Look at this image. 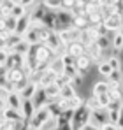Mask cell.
I'll list each match as a JSON object with an SVG mask.
<instances>
[{"mask_svg":"<svg viewBox=\"0 0 123 130\" xmlns=\"http://www.w3.org/2000/svg\"><path fill=\"white\" fill-rule=\"evenodd\" d=\"M86 123H90V109L83 104V106L74 109L69 125H70V130H81Z\"/></svg>","mask_w":123,"mask_h":130,"instance_id":"6da1fadb","label":"cell"},{"mask_svg":"<svg viewBox=\"0 0 123 130\" xmlns=\"http://www.w3.org/2000/svg\"><path fill=\"white\" fill-rule=\"evenodd\" d=\"M49 118H51V114H49V109H48V104H46V106L39 107L35 112H34V116L28 120V123H30V127H32L34 130H39Z\"/></svg>","mask_w":123,"mask_h":130,"instance_id":"7a4b0ae2","label":"cell"},{"mask_svg":"<svg viewBox=\"0 0 123 130\" xmlns=\"http://www.w3.org/2000/svg\"><path fill=\"white\" fill-rule=\"evenodd\" d=\"M104 26L107 32H120L123 30V14L121 12H114L109 18L104 20Z\"/></svg>","mask_w":123,"mask_h":130,"instance_id":"3957f363","label":"cell"},{"mask_svg":"<svg viewBox=\"0 0 123 130\" xmlns=\"http://www.w3.org/2000/svg\"><path fill=\"white\" fill-rule=\"evenodd\" d=\"M90 123H93L95 127H102L105 123H109V118H107V109L105 107H99L90 111Z\"/></svg>","mask_w":123,"mask_h":130,"instance_id":"277c9868","label":"cell"},{"mask_svg":"<svg viewBox=\"0 0 123 130\" xmlns=\"http://www.w3.org/2000/svg\"><path fill=\"white\" fill-rule=\"evenodd\" d=\"M35 56H37V62H51L56 58V53H53L46 44H37L35 46Z\"/></svg>","mask_w":123,"mask_h":130,"instance_id":"5b68a950","label":"cell"},{"mask_svg":"<svg viewBox=\"0 0 123 130\" xmlns=\"http://www.w3.org/2000/svg\"><path fill=\"white\" fill-rule=\"evenodd\" d=\"M55 14H56V20H58V28L63 30V28H70L72 26V14H70V11H67V9H58V11H55ZM58 30V32H60Z\"/></svg>","mask_w":123,"mask_h":130,"instance_id":"8992f818","label":"cell"},{"mask_svg":"<svg viewBox=\"0 0 123 130\" xmlns=\"http://www.w3.org/2000/svg\"><path fill=\"white\" fill-rule=\"evenodd\" d=\"M58 34V37H60V41L63 46H67L69 42H74V41H78L79 39V30H76L74 26H70V28H63L60 32H56Z\"/></svg>","mask_w":123,"mask_h":130,"instance_id":"52a82bcc","label":"cell"},{"mask_svg":"<svg viewBox=\"0 0 123 130\" xmlns=\"http://www.w3.org/2000/svg\"><path fill=\"white\" fill-rule=\"evenodd\" d=\"M42 25L48 28V30H53V32H58L60 28H58V20H56V14H55V11H51V9H46V12H44V18H42Z\"/></svg>","mask_w":123,"mask_h":130,"instance_id":"ba28073f","label":"cell"},{"mask_svg":"<svg viewBox=\"0 0 123 130\" xmlns=\"http://www.w3.org/2000/svg\"><path fill=\"white\" fill-rule=\"evenodd\" d=\"M0 114H2L4 121H23V120H25L23 114H21V111L12 109V107H7V106L0 111Z\"/></svg>","mask_w":123,"mask_h":130,"instance_id":"9c48e42d","label":"cell"},{"mask_svg":"<svg viewBox=\"0 0 123 130\" xmlns=\"http://www.w3.org/2000/svg\"><path fill=\"white\" fill-rule=\"evenodd\" d=\"M91 63H93V62H91V58H90L86 53H83L81 56L76 58V69L79 70V74H81L83 77H84V74L88 72V69L91 67Z\"/></svg>","mask_w":123,"mask_h":130,"instance_id":"30bf717a","label":"cell"},{"mask_svg":"<svg viewBox=\"0 0 123 130\" xmlns=\"http://www.w3.org/2000/svg\"><path fill=\"white\" fill-rule=\"evenodd\" d=\"M23 39L26 41V42L30 44V46H37V44H42L41 42V37H39V26H30L28 30H26V34L23 35Z\"/></svg>","mask_w":123,"mask_h":130,"instance_id":"8fae6325","label":"cell"},{"mask_svg":"<svg viewBox=\"0 0 123 130\" xmlns=\"http://www.w3.org/2000/svg\"><path fill=\"white\" fill-rule=\"evenodd\" d=\"M30 26H32V21H30V12H26L25 16L18 18V23H16V32H14V34H18V35L23 37Z\"/></svg>","mask_w":123,"mask_h":130,"instance_id":"7c38bea8","label":"cell"},{"mask_svg":"<svg viewBox=\"0 0 123 130\" xmlns=\"http://www.w3.org/2000/svg\"><path fill=\"white\" fill-rule=\"evenodd\" d=\"M65 53H69V55L74 56V58H78V56H81L83 53H86V47H84L79 41H74V42H69L65 46Z\"/></svg>","mask_w":123,"mask_h":130,"instance_id":"4fadbf2b","label":"cell"},{"mask_svg":"<svg viewBox=\"0 0 123 130\" xmlns=\"http://www.w3.org/2000/svg\"><path fill=\"white\" fill-rule=\"evenodd\" d=\"M5 106L7 107H12V109H21V97L18 91H7V95H5Z\"/></svg>","mask_w":123,"mask_h":130,"instance_id":"5bb4252c","label":"cell"},{"mask_svg":"<svg viewBox=\"0 0 123 130\" xmlns=\"http://www.w3.org/2000/svg\"><path fill=\"white\" fill-rule=\"evenodd\" d=\"M86 55H88V56L91 58V62H95V63H99V62H102V60H104L102 49H100L95 42H91L88 47H86Z\"/></svg>","mask_w":123,"mask_h":130,"instance_id":"9a60e30c","label":"cell"},{"mask_svg":"<svg viewBox=\"0 0 123 130\" xmlns=\"http://www.w3.org/2000/svg\"><path fill=\"white\" fill-rule=\"evenodd\" d=\"M56 81V74L53 72V70H44L41 76H39V81H37V85L41 88H46V86H49V85H53Z\"/></svg>","mask_w":123,"mask_h":130,"instance_id":"2e32d148","label":"cell"},{"mask_svg":"<svg viewBox=\"0 0 123 130\" xmlns=\"http://www.w3.org/2000/svg\"><path fill=\"white\" fill-rule=\"evenodd\" d=\"M21 114H23V118L25 120H30L32 116H34V112H35V106H34V102L30 100V99H25V100H21Z\"/></svg>","mask_w":123,"mask_h":130,"instance_id":"e0dca14e","label":"cell"},{"mask_svg":"<svg viewBox=\"0 0 123 130\" xmlns=\"http://www.w3.org/2000/svg\"><path fill=\"white\" fill-rule=\"evenodd\" d=\"M32 102H34V106H35V111L42 106H46L48 104V97H46V91H44V88H37V91H35V95H34V99H32Z\"/></svg>","mask_w":123,"mask_h":130,"instance_id":"ac0fdd59","label":"cell"},{"mask_svg":"<svg viewBox=\"0 0 123 130\" xmlns=\"http://www.w3.org/2000/svg\"><path fill=\"white\" fill-rule=\"evenodd\" d=\"M23 77H26V74L23 72L21 67H14V69H9L7 70V81L9 83H16V81H20Z\"/></svg>","mask_w":123,"mask_h":130,"instance_id":"d6986e66","label":"cell"},{"mask_svg":"<svg viewBox=\"0 0 123 130\" xmlns=\"http://www.w3.org/2000/svg\"><path fill=\"white\" fill-rule=\"evenodd\" d=\"M44 91H46L48 102H55L56 99H60V86H58L56 83H53V85L46 86V88H44Z\"/></svg>","mask_w":123,"mask_h":130,"instance_id":"ffe728a7","label":"cell"},{"mask_svg":"<svg viewBox=\"0 0 123 130\" xmlns=\"http://www.w3.org/2000/svg\"><path fill=\"white\" fill-rule=\"evenodd\" d=\"M111 47H113L116 53H121L123 51V30L114 32V35L111 37Z\"/></svg>","mask_w":123,"mask_h":130,"instance_id":"44dd1931","label":"cell"},{"mask_svg":"<svg viewBox=\"0 0 123 130\" xmlns=\"http://www.w3.org/2000/svg\"><path fill=\"white\" fill-rule=\"evenodd\" d=\"M5 67H7V70L9 69H14V67H23V56L21 55H16V53H9Z\"/></svg>","mask_w":123,"mask_h":130,"instance_id":"7402d4cb","label":"cell"},{"mask_svg":"<svg viewBox=\"0 0 123 130\" xmlns=\"http://www.w3.org/2000/svg\"><path fill=\"white\" fill-rule=\"evenodd\" d=\"M37 88H39L37 83H32V81H30L26 86L23 88V91L20 93L21 100H25V99H30V100H32V99H34V95H35V91H37Z\"/></svg>","mask_w":123,"mask_h":130,"instance_id":"603a6c76","label":"cell"},{"mask_svg":"<svg viewBox=\"0 0 123 130\" xmlns=\"http://www.w3.org/2000/svg\"><path fill=\"white\" fill-rule=\"evenodd\" d=\"M107 90H109V83L107 81H97V83H93L91 85V95H102V93H107Z\"/></svg>","mask_w":123,"mask_h":130,"instance_id":"cb8c5ba5","label":"cell"},{"mask_svg":"<svg viewBox=\"0 0 123 130\" xmlns=\"http://www.w3.org/2000/svg\"><path fill=\"white\" fill-rule=\"evenodd\" d=\"M86 18H88V26H93V28L100 26L104 23V16L100 14V11H97V12H93V14H88Z\"/></svg>","mask_w":123,"mask_h":130,"instance_id":"d4e9b609","label":"cell"},{"mask_svg":"<svg viewBox=\"0 0 123 130\" xmlns=\"http://www.w3.org/2000/svg\"><path fill=\"white\" fill-rule=\"evenodd\" d=\"M72 26L76 28V30H86L88 28V18L86 16H74L72 18Z\"/></svg>","mask_w":123,"mask_h":130,"instance_id":"484cf974","label":"cell"},{"mask_svg":"<svg viewBox=\"0 0 123 130\" xmlns=\"http://www.w3.org/2000/svg\"><path fill=\"white\" fill-rule=\"evenodd\" d=\"M76 93H78V91H76V88L72 86V85H65V86L60 88V99H65V100L72 99Z\"/></svg>","mask_w":123,"mask_h":130,"instance_id":"4316f807","label":"cell"},{"mask_svg":"<svg viewBox=\"0 0 123 130\" xmlns=\"http://www.w3.org/2000/svg\"><path fill=\"white\" fill-rule=\"evenodd\" d=\"M107 83L109 85H123V70H113L111 76L107 77Z\"/></svg>","mask_w":123,"mask_h":130,"instance_id":"83f0119b","label":"cell"},{"mask_svg":"<svg viewBox=\"0 0 123 130\" xmlns=\"http://www.w3.org/2000/svg\"><path fill=\"white\" fill-rule=\"evenodd\" d=\"M97 70H99V74H100L102 77H105V79H107V77L111 76V72H113L111 65L107 63L105 60H102V62H99V63H97Z\"/></svg>","mask_w":123,"mask_h":130,"instance_id":"f1b7e54d","label":"cell"},{"mask_svg":"<svg viewBox=\"0 0 123 130\" xmlns=\"http://www.w3.org/2000/svg\"><path fill=\"white\" fill-rule=\"evenodd\" d=\"M16 23H18V20L12 18V16L4 18V30H5L7 34H14V32H16Z\"/></svg>","mask_w":123,"mask_h":130,"instance_id":"f546056e","label":"cell"},{"mask_svg":"<svg viewBox=\"0 0 123 130\" xmlns=\"http://www.w3.org/2000/svg\"><path fill=\"white\" fill-rule=\"evenodd\" d=\"M28 49H30V44L23 39V41L18 42L12 49H11V51H12V53H16V55H21V56H23V55H26V53H28Z\"/></svg>","mask_w":123,"mask_h":130,"instance_id":"4dcf8cb0","label":"cell"},{"mask_svg":"<svg viewBox=\"0 0 123 130\" xmlns=\"http://www.w3.org/2000/svg\"><path fill=\"white\" fill-rule=\"evenodd\" d=\"M49 70H53L56 76L63 74V63H62L60 56H56L55 60H51V62H49Z\"/></svg>","mask_w":123,"mask_h":130,"instance_id":"1f68e13d","label":"cell"},{"mask_svg":"<svg viewBox=\"0 0 123 130\" xmlns=\"http://www.w3.org/2000/svg\"><path fill=\"white\" fill-rule=\"evenodd\" d=\"M21 41H23L21 35H18V34H9L7 39H5V47H7V49H12V47L18 42H21Z\"/></svg>","mask_w":123,"mask_h":130,"instance_id":"d6a6232c","label":"cell"},{"mask_svg":"<svg viewBox=\"0 0 123 130\" xmlns=\"http://www.w3.org/2000/svg\"><path fill=\"white\" fill-rule=\"evenodd\" d=\"M72 112H74V109H65V111H62L60 116H58V127H62V125H67V123L70 121Z\"/></svg>","mask_w":123,"mask_h":130,"instance_id":"836d02e7","label":"cell"},{"mask_svg":"<svg viewBox=\"0 0 123 130\" xmlns=\"http://www.w3.org/2000/svg\"><path fill=\"white\" fill-rule=\"evenodd\" d=\"M95 44L102 49V53H105V51L111 47V39H109V37H107V34H105V35H100V37L95 41Z\"/></svg>","mask_w":123,"mask_h":130,"instance_id":"e575fe53","label":"cell"},{"mask_svg":"<svg viewBox=\"0 0 123 130\" xmlns=\"http://www.w3.org/2000/svg\"><path fill=\"white\" fill-rule=\"evenodd\" d=\"M26 12H28V9H25V7L20 5V4H14V7L11 9V16H12V18H16V20L21 18V16H25Z\"/></svg>","mask_w":123,"mask_h":130,"instance_id":"d590c367","label":"cell"},{"mask_svg":"<svg viewBox=\"0 0 123 130\" xmlns=\"http://www.w3.org/2000/svg\"><path fill=\"white\" fill-rule=\"evenodd\" d=\"M105 62L111 65L113 70H121L123 67V60H120L118 56H109V58H105Z\"/></svg>","mask_w":123,"mask_h":130,"instance_id":"8d00e7d4","label":"cell"},{"mask_svg":"<svg viewBox=\"0 0 123 130\" xmlns=\"http://www.w3.org/2000/svg\"><path fill=\"white\" fill-rule=\"evenodd\" d=\"M55 128H58V118L51 116V118H49V120H48L39 130H55Z\"/></svg>","mask_w":123,"mask_h":130,"instance_id":"74e56055","label":"cell"},{"mask_svg":"<svg viewBox=\"0 0 123 130\" xmlns=\"http://www.w3.org/2000/svg\"><path fill=\"white\" fill-rule=\"evenodd\" d=\"M42 4H44L46 9H51V11L62 9V0H42Z\"/></svg>","mask_w":123,"mask_h":130,"instance_id":"f35d334b","label":"cell"},{"mask_svg":"<svg viewBox=\"0 0 123 130\" xmlns=\"http://www.w3.org/2000/svg\"><path fill=\"white\" fill-rule=\"evenodd\" d=\"M63 74L69 76L70 79H74L76 76H79V70L76 69V65H63Z\"/></svg>","mask_w":123,"mask_h":130,"instance_id":"ab89813d","label":"cell"},{"mask_svg":"<svg viewBox=\"0 0 123 130\" xmlns=\"http://www.w3.org/2000/svg\"><path fill=\"white\" fill-rule=\"evenodd\" d=\"M84 106L90 109V111H93V109H99L100 106H99V100H97V97L95 95H90L86 100H84Z\"/></svg>","mask_w":123,"mask_h":130,"instance_id":"60d3db41","label":"cell"},{"mask_svg":"<svg viewBox=\"0 0 123 130\" xmlns=\"http://www.w3.org/2000/svg\"><path fill=\"white\" fill-rule=\"evenodd\" d=\"M83 104H84V100L81 99L79 93H76L72 99H69V107L70 109H76V107H79V106H83Z\"/></svg>","mask_w":123,"mask_h":130,"instance_id":"b9f144b4","label":"cell"},{"mask_svg":"<svg viewBox=\"0 0 123 130\" xmlns=\"http://www.w3.org/2000/svg\"><path fill=\"white\" fill-rule=\"evenodd\" d=\"M28 83H30V79H28V77H23V79H20V81L12 83V90H14V91H18V93H21V91H23V88L26 86Z\"/></svg>","mask_w":123,"mask_h":130,"instance_id":"7bdbcfd3","label":"cell"},{"mask_svg":"<svg viewBox=\"0 0 123 130\" xmlns=\"http://www.w3.org/2000/svg\"><path fill=\"white\" fill-rule=\"evenodd\" d=\"M78 41H79L84 47H88V46L91 44V39H90V35H88L86 30H81V32H79V39H78Z\"/></svg>","mask_w":123,"mask_h":130,"instance_id":"ee69618b","label":"cell"},{"mask_svg":"<svg viewBox=\"0 0 123 130\" xmlns=\"http://www.w3.org/2000/svg\"><path fill=\"white\" fill-rule=\"evenodd\" d=\"M62 60V63L63 65H76V58L74 56H70L69 53H62V55H58Z\"/></svg>","mask_w":123,"mask_h":130,"instance_id":"f6af8a7d","label":"cell"},{"mask_svg":"<svg viewBox=\"0 0 123 130\" xmlns=\"http://www.w3.org/2000/svg\"><path fill=\"white\" fill-rule=\"evenodd\" d=\"M97 100H99V106H100V107H107V104L111 102V99H109V95H107V93L97 95Z\"/></svg>","mask_w":123,"mask_h":130,"instance_id":"bcb514c9","label":"cell"},{"mask_svg":"<svg viewBox=\"0 0 123 130\" xmlns=\"http://www.w3.org/2000/svg\"><path fill=\"white\" fill-rule=\"evenodd\" d=\"M9 53H12V51H11V49H7V47H0V65H5Z\"/></svg>","mask_w":123,"mask_h":130,"instance_id":"7dc6e473","label":"cell"},{"mask_svg":"<svg viewBox=\"0 0 123 130\" xmlns=\"http://www.w3.org/2000/svg\"><path fill=\"white\" fill-rule=\"evenodd\" d=\"M35 2H37V0H18L16 4H20V5H23L25 9H30V7H32V5L35 4Z\"/></svg>","mask_w":123,"mask_h":130,"instance_id":"c3c4849f","label":"cell"},{"mask_svg":"<svg viewBox=\"0 0 123 130\" xmlns=\"http://www.w3.org/2000/svg\"><path fill=\"white\" fill-rule=\"evenodd\" d=\"M99 130H118V127H116L114 123H105V125H102Z\"/></svg>","mask_w":123,"mask_h":130,"instance_id":"681fc988","label":"cell"},{"mask_svg":"<svg viewBox=\"0 0 123 130\" xmlns=\"http://www.w3.org/2000/svg\"><path fill=\"white\" fill-rule=\"evenodd\" d=\"M116 127L123 128V106H121V111H120V116H118V121H116Z\"/></svg>","mask_w":123,"mask_h":130,"instance_id":"f907efd6","label":"cell"},{"mask_svg":"<svg viewBox=\"0 0 123 130\" xmlns=\"http://www.w3.org/2000/svg\"><path fill=\"white\" fill-rule=\"evenodd\" d=\"M81 130H99V127H95L93 123H86V125H84Z\"/></svg>","mask_w":123,"mask_h":130,"instance_id":"816d5d0a","label":"cell"},{"mask_svg":"<svg viewBox=\"0 0 123 130\" xmlns=\"http://www.w3.org/2000/svg\"><path fill=\"white\" fill-rule=\"evenodd\" d=\"M2 123H4V118H2V114H0V127H2Z\"/></svg>","mask_w":123,"mask_h":130,"instance_id":"f5cc1de1","label":"cell"},{"mask_svg":"<svg viewBox=\"0 0 123 130\" xmlns=\"http://www.w3.org/2000/svg\"><path fill=\"white\" fill-rule=\"evenodd\" d=\"M2 93H4V88H2V86H0V95H2Z\"/></svg>","mask_w":123,"mask_h":130,"instance_id":"db71d44e","label":"cell"},{"mask_svg":"<svg viewBox=\"0 0 123 130\" xmlns=\"http://www.w3.org/2000/svg\"><path fill=\"white\" fill-rule=\"evenodd\" d=\"M118 130H123V128H118Z\"/></svg>","mask_w":123,"mask_h":130,"instance_id":"11a10c76","label":"cell"},{"mask_svg":"<svg viewBox=\"0 0 123 130\" xmlns=\"http://www.w3.org/2000/svg\"><path fill=\"white\" fill-rule=\"evenodd\" d=\"M121 14H123V11H121Z\"/></svg>","mask_w":123,"mask_h":130,"instance_id":"9f6ffc18","label":"cell"},{"mask_svg":"<svg viewBox=\"0 0 123 130\" xmlns=\"http://www.w3.org/2000/svg\"><path fill=\"white\" fill-rule=\"evenodd\" d=\"M121 86H123V85H121Z\"/></svg>","mask_w":123,"mask_h":130,"instance_id":"6f0895ef","label":"cell"}]
</instances>
